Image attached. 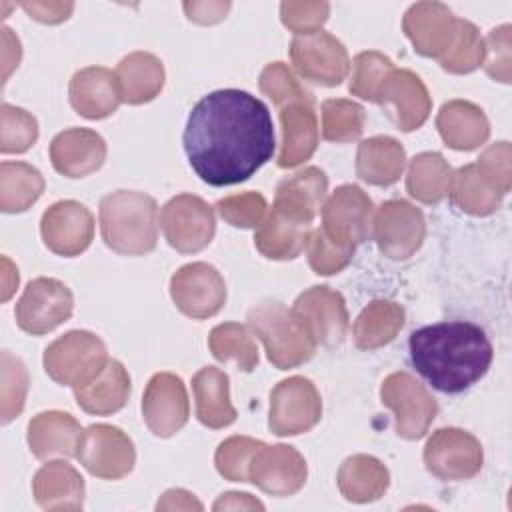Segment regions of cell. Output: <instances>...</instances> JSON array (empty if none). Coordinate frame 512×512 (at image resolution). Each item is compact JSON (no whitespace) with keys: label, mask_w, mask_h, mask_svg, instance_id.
Returning a JSON list of instances; mask_svg holds the SVG:
<instances>
[{"label":"cell","mask_w":512,"mask_h":512,"mask_svg":"<svg viewBox=\"0 0 512 512\" xmlns=\"http://www.w3.org/2000/svg\"><path fill=\"white\" fill-rule=\"evenodd\" d=\"M170 296L182 314L204 320L222 310L226 284L214 266L192 262L178 268L170 278Z\"/></svg>","instance_id":"obj_13"},{"label":"cell","mask_w":512,"mask_h":512,"mask_svg":"<svg viewBox=\"0 0 512 512\" xmlns=\"http://www.w3.org/2000/svg\"><path fill=\"white\" fill-rule=\"evenodd\" d=\"M446 72L466 74L476 70L484 62V40L478 28L468 20L456 22V36L442 60H438Z\"/></svg>","instance_id":"obj_41"},{"label":"cell","mask_w":512,"mask_h":512,"mask_svg":"<svg viewBox=\"0 0 512 512\" xmlns=\"http://www.w3.org/2000/svg\"><path fill=\"white\" fill-rule=\"evenodd\" d=\"M322 416V402L316 386L304 376H292L270 392L268 426L278 436H296L312 430Z\"/></svg>","instance_id":"obj_8"},{"label":"cell","mask_w":512,"mask_h":512,"mask_svg":"<svg viewBox=\"0 0 512 512\" xmlns=\"http://www.w3.org/2000/svg\"><path fill=\"white\" fill-rule=\"evenodd\" d=\"M120 102L116 74L104 66L82 68L70 80V104L84 118H106Z\"/></svg>","instance_id":"obj_25"},{"label":"cell","mask_w":512,"mask_h":512,"mask_svg":"<svg viewBox=\"0 0 512 512\" xmlns=\"http://www.w3.org/2000/svg\"><path fill=\"white\" fill-rule=\"evenodd\" d=\"M424 464L440 480H466L482 468V446L466 430L440 428L426 442Z\"/></svg>","instance_id":"obj_14"},{"label":"cell","mask_w":512,"mask_h":512,"mask_svg":"<svg viewBox=\"0 0 512 512\" xmlns=\"http://www.w3.org/2000/svg\"><path fill=\"white\" fill-rule=\"evenodd\" d=\"M452 204L474 216H488L502 204V194L494 190L480 174L476 164H466L452 174L450 190Z\"/></svg>","instance_id":"obj_36"},{"label":"cell","mask_w":512,"mask_h":512,"mask_svg":"<svg viewBox=\"0 0 512 512\" xmlns=\"http://www.w3.org/2000/svg\"><path fill=\"white\" fill-rule=\"evenodd\" d=\"M40 234L46 248L54 254L78 256L92 242L94 216L76 200H60L42 214Z\"/></svg>","instance_id":"obj_17"},{"label":"cell","mask_w":512,"mask_h":512,"mask_svg":"<svg viewBox=\"0 0 512 512\" xmlns=\"http://www.w3.org/2000/svg\"><path fill=\"white\" fill-rule=\"evenodd\" d=\"M76 458L96 478H124L136 462L132 440L116 426L92 424L82 432Z\"/></svg>","instance_id":"obj_11"},{"label":"cell","mask_w":512,"mask_h":512,"mask_svg":"<svg viewBox=\"0 0 512 512\" xmlns=\"http://www.w3.org/2000/svg\"><path fill=\"white\" fill-rule=\"evenodd\" d=\"M292 312L306 326L316 344L336 346L348 332V312L340 292L328 286H312L302 292Z\"/></svg>","instance_id":"obj_19"},{"label":"cell","mask_w":512,"mask_h":512,"mask_svg":"<svg viewBox=\"0 0 512 512\" xmlns=\"http://www.w3.org/2000/svg\"><path fill=\"white\" fill-rule=\"evenodd\" d=\"M456 22L452 10L440 2H418L404 14L402 28L414 50L422 56L442 60L456 36Z\"/></svg>","instance_id":"obj_21"},{"label":"cell","mask_w":512,"mask_h":512,"mask_svg":"<svg viewBox=\"0 0 512 512\" xmlns=\"http://www.w3.org/2000/svg\"><path fill=\"white\" fill-rule=\"evenodd\" d=\"M50 160L56 172L68 178H84L104 164L106 142L90 128H68L50 142Z\"/></svg>","instance_id":"obj_22"},{"label":"cell","mask_w":512,"mask_h":512,"mask_svg":"<svg viewBox=\"0 0 512 512\" xmlns=\"http://www.w3.org/2000/svg\"><path fill=\"white\" fill-rule=\"evenodd\" d=\"M330 12L328 2H282V24L296 32V36L318 32Z\"/></svg>","instance_id":"obj_49"},{"label":"cell","mask_w":512,"mask_h":512,"mask_svg":"<svg viewBox=\"0 0 512 512\" xmlns=\"http://www.w3.org/2000/svg\"><path fill=\"white\" fill-rule=\"evenodd\" d=\"M372 234L384 256L406 260L424 240V216L406 200H388L378 208L372 220Z\"/></svg>","instance_id":"obj_15"},{"label":"cell","mask_w":512,"mask_h":512,"mask_svg":"<svg viewBox=\"0 0 512 512\" xmlns=\"http://www.w3.org/2000/svg\"><path fill=\"white\" fill-rule=\"evenodd\" d=\"M308 264L316 274H336L348 266L354 256L352 248H342L324 236L320 228L312 230L308 240Z\"/></svg>","instance_id":"obj_48"},{"label":"cell","mask_w":512,"mask_h":512,"mask_svg":"<svg viewBox=\"0 0 512 512\" xmlns=\"http://www.w3.org/2000/svg\"><path fill=\"white\" fill-rule=\"evenodd\" d=\"M280 122L282 150L278 156V166L294 168L308 160L318 146V120L312 96L282 104Z\"/></svg>","instance_id":"obj_24"},{"label":"cell","mask_w":512,"mask_h":512,"mask_svg":"<svg viewBox=\"0 0 512 512\" xmlns=\"http://www.w3.org/2000/svg\"><path fill=\"white\" fill-rule=\"evenodd\" d=\"M260 90L280 108L286 102L310 98V92L296 80L284 62L268 64L260 74Z\"/></svg>","instance_id":"obj_47"},{"label":"cell","mask_w":512,"mask_h":512,"mask_svg":"<svg viewBox=\"0 0 512 512\" xmlns=\"http://www.w3.org/2000/svg\"><path fill=\"white\" fill-rule=\"evenodd\" d=\"M160 226L166 242L182 252L192 254L204 250L216 230L214 210L200 196L178 194L170 198L160 212Z\"/></svg>","instance_id":"obj_7"},{"label":"cell","mask_w":512,"mask_h":512,"mask_svg":"<svg viewBox=\"0 0 512 512\" xmlns=\"http://www.w3.org/2000/svg\"><path fill=\"white\" fill-rule=\"evenodd\" d=\"M374 204L360 186L344 184L322 208V232L342 248H356L372 236Z\"/></svg>","instance_id":"obj_6"},{"label":"cell","mask_w":512,"mask_h":512,"mask_svg":"<svg viewBox=\"0 0 512 512\" xmlns=\"http://www.w3.org/2000/svg\"><path fill=\"white\" fill-rule=\"evenodd\" d=\"M480 174L486 182L498 190L502 196L510 190V144L496 142L484 150V154L476 162Z\"/></svg>","instance_id":"obj_51"},{"label":"cell","mask_w":512,"mask_h":512,"mask_svg":"<svg viewBox=\"0 0 512 512\" xmlns=\"http://www.w3.org/2000/svg\"><path fill=\"white\" fill-rule=\"evenodd\" d=\"M104 244L124 256H142L156 248L158 206L144 192L118 190L100 200Z\"/></svg>","instance_id":"obj_3"},{"label":"cell","mask_w":512,"mask_h":512,"mask_svg":"<svg viewBox=\"0 0 512 512\" xmlns=\"http://www.w3.org/2000/svg\"><path fill=\"white\" fill-rule=\"evenodd\" d=\"M196 398V416L208 428H224L236 420V408L230 402L228 374L214 366H204L192 378Z\"/></svg>","instance_id":"obj_30"},{"label":"cell","mask_w":512,"mask_h":512,"mask_svg":"<svg viewBox=\"0 0 512 512\" xmlns=\"http://www.w3.org/2000/svg\"><path fill=\"white\" fill-rule=\"evenodd\" d=\"M442 140L454 150H474L488 140L490 124L484 112L466 100L446 102L436 118Z\"/></svg>","instance_id":"obj_28"},{"label":"cell","mask_w":512,"mask_h":512,"mask_svg":"<svg viewBox=\"0 0 512 512\" xmlns=\"http://www.w3.org/2000/svg\"><path fill=\"white\" fill-rule=\"evenodd\" d=\"M4 262V280H6V284H4V294H2V300H8L10 298V294L14 292V288L18 286V270H14L12 268V264H10V260L8 258H4L2 260Z\"/></svg>","instance_id":"obj_57"},{"label":"cell","mask_w":512,"mask_h":512,"mask_svg":"<svg viewBox=\"0 0 512 512\" xmlns=\"http://www.w3.org/2000/svg\"><path fill=\"white\" fill-rule=\"evenodd\" d=\"M290 58L302 78L322 86H338L350 72V58L344 44L324 30L294 36Z\"/></svg>","instance_id":"obj_12"},{"label":"cell","mask_w":512,"mask_h":512,"mask_svg":"<svg viewBox=\"0 0 512 512\" xmlns=\"http://www.w3.org/2000/svg\"><path fill=\"white\" fill-rule=\"evenodd\" d=\"M130 396V376L118 360H110L84 386L74 388L78 406L94 416H110L124 408Z\"/></svg>","instance_id":"obj_27"},{"label":"cell","mask_w":512,"mask_h":512,"mask_svg":"<svg viewBox=\"0 0 512 512\" xmlns=\"http://www.w3.org/2000/svg\"><path fill=\"white\" fill-rule=\"evenodd\" d=\"M310 234L312 228L308 224L286 220L270 210L254 232V246L266 258L292 260L308 246Z\"/></svg>","instance_id":"obj_34"},{"label":"cell","mask_w":512,"mask_h":512,"mask_svg":"<svg viewBox=\"0 0 512 512\" xmlns=\"http://www.w3.org/2000/svg\"><path fill=\"white\" fill-rule=\"evenodd\" d=\"M74 308L70 288L56 278H34L16 302L14 316L18 326L34 336L46 334L66 322Z\"/></svg>","instance_id":"obj_9"},{"label":"cell","mask_w":512,"mask_h":512,"mask_svg":"<svg viewBox=\"0 0 512 512\" xmlns=\"http://www.w3.org/2000/svg\"><path fill=\"white\" fill-rule=\"evenodd\" d=\"M36 502L46 510H78L84 500V480L66 462L44 464L32 482Z\"/></svg>","instance_id":"obj_29"},{"label":"cell","mask_w":512,"mask_h":512,"mask_svg":"<svg viewBox=\"0 0 512 512\" xmlns=\"http://www.w3.org/2000/svg\"><path fill=\"white\" fill-rule=\"evenodd\" d=\"M374 102L384 108L388 118L404 132L420 128L432 108L422 80L410 70L392 68L382 80Z\"/></svg>","instance_id":"obj_16"},{"label":"cell","mask_w":512,"mask_h":512,"mask_svg":"<svg viewBox=\"0 0 512 512\" xmlns=\"http://www.w3.org/2000/svg\"><path fill=\"white\" fill-rule=\"evenodd\" d=\"M410 360L432 388L458 394L476 384L492 364V344L472 322H436L410 334Z\"/></svg>","instance_id":"obj_2"},{"label":"cell","mask_w":512,"mask_h":512,"mask_svg":"<svg viewBox=\"0 0 512 512\" xmlns=\"http://www.w3.org/2000/svg\"><path fill=\"white\" fill-rule=\"evenodd\" d=\"M42 174L26 162H2L0 166V208L2 212H24L42 194Z\"/></svg>","instance_id":"obj_37"},{"label":"cell","mask_w":512,"mask_h":512,"mask_svg":"<svg viewBox=\"0 0 512 512\" xmlns=\"http://www.w3.org/2000/svg\"><path fill=\"white\" fill-rule=\"evenodd\" d=\"M390 484L386 466L374 456L356 454L344 460L338 470V488L350 502H372L378 500Z\"/></svg>","instance_id":"obj_33"},{"label":"cell","mask_w":512,"mask_h":512,"mask_svg":"<svg viewBox=\"0 0 512 512\" xmlns=\"http://www.w3.org/2000/svg\"><path fill=\"white\" fill-rule=\"evenodd\" d=\"M182 140L192 170L210 186L248 180L276 148L268 106L236 88L216 90L198 100Z\"/></svg>","instance_id":"obj_1"},{"label":"cell","mask_w":512,"mask_h":512,"mask_svg":"<svg viewBox=\"0 0 512 512\" xmlns=\"http://www.w3.org/2000/svg\"><path fill=\"white\" fill-rule=\"evenodd\" d=\"M2 44H4V78H8V74H10V70L14 68V66H18V62H20V52H16V56L14 58H10V48H20V42H18V38H14V34H12V30L10 28H2Z\"/></svg>","instance_id":"obj_56"},{"label":"cell","mask_w":512,"mask_h":512,"mask_svg":"<svg viewBox=\"0 0 512 512\" xmlns=\"http://www.w3.org/2000/svg\"><path fill=\"white\" fill-rule=\"evenodd\" d=\"M404 326V310L396 302L374 300L370 302L352 326V336L358 348L374 350L392 342Z\"/></svg>","instance_id":"obj_35"},{"label":"cell","mask_w":512,"mask_h":512,"mask_svg":"<svg viewBox=\"0 0 512 512\" xmlns=\"http://www.w3.org/2000/svg\"><path fill=\"white\" fill-rule=\"evenodd\" d=\"M208 346L216 360L230 362L234 360L236 366L244 372H252L258 364V348L252 340V334L246 326L238 322H224L212 328L208 336Z\"/></svg>","instance_id":"obj_39"},{"label":"cell","mask_w":512,"mask_h":512,"mask_svg":"<svg viewBox=\"0 0 512 512\" xmlns=\"http://www.w3.org/2000/svg\"><path fill=\"white\" fill-rule=\"evenodd\" d=\"M80 422L68 412H42L28 424V444L36 458L46 460L50 456L72 458L78 452L82 438Z\"/></svg>","instance_id":"obj_26"},{"label":"cell","mask_w":512,"mask_h":512,"mask_svg":"<svg viewBox=\"0 0 512 512\" xmlns=\"http://www.w3.org/2000/svg\"><path fill=\"white\" fill-rule=\"evenodd\" d=\"M108 362L104 342L86 330H72L44 350L46 374L62 386L88 384Z\"/></svg>","instance_id":"obj_5"},{"label":"cell","mask_w":512,"mask_h":512,"mask_svg":"<svg viewBox=\"0 0 512 512\" xmlns=\"http://www.w3.org/2000/svg\"><path fill=\"white\" fill-rule=\"evenodd\" d=\"M354 72H352V80H350V92L354 96H360L364 100H372L382 84V80L386 78V74L394 68L392 60L380 52H360L354 58Z\"/></svg>","instance_id":"obj_44"},{"label":"cell","mask_w":512,"mask_h":512,"mask_svg":"<svg viewBox=\"0 0 512 512\" xmlns=\"http://www.w3.org/2000/svg\"><path fill=\"white\" fill-rule=\"evenodd\" d=\"M452 182V170L448 162L438 152H422L412 158L408 176H406V190L420 202H438L442 200Z\"/></svg>","instance_id":"obj_38"},{"label":"cell","mask_w":512,"mask_h":512,"mask_svg":"<svg viewBox=\"0 0 512 512\" xmlns=\"http://www.w3.org/2000/svg\"><path fill=\"white\" fill-rule=\"evenodd\" d=\"M380 396L396 414V434L406 440L422 438L438 412L436 400L408 372L390 374L382 382Z\"/></svg>","instance_id":"obj_10"},{"label":"cell","mask_w":512,"mask_h":512,"mask_svg":"<svg viewBox=\"0 0 512 512\" xmlns=\"http://www.w3.org/2000/svg\"><path fill=\"white\" fill-rule=\"evenodd\" d=\"M28 388V374L20 358L8 350L2 352V422H10L24 408Z\"/></svg>","instance_id":"obj_45"},{"label":"cell","mask_w":512,"mask_h":512,"mask_svg":"<svg viewBox=\"0 0 512 512\" xmlns=\"http://www.w3.org/2000/svg\"><path fill=\"white\" fill-rule=\"evenodd\" d=\"M364 108L352 100H326L322 104V136L328 142H352L362 134Z\"/></svg>","instance_id":"obj_40"},{"label":"cell","mask_w":512,"mask_h":512,"mask_svg":"<svg viewBox=\"0 0 512 512\" xmlns=\"http://www.w3.org/2000/svg\"><path fill=\"white\" fill-rule=\"evenodd\" d=\"M264 442L248 436L226 438L216 450L218 472L232 482H248V466Z\"/></svg>","instance_id":"obj_42"},{"label":"cell","mask_w":512,"mask_h":512,"mask_svg":"<svg viewBox=\"0 0 512 512\" xmlns=\"http://www.w3.org/2000/svg\"><path fill=\"white\" fill-rule=\"evenodd\" d=\"M2 118V138H0V150L4 154L12 152H26L38 138V124L32 114H28L22 108L2 104L0 108Z\"/></svg>","instance_id":"obj_43"},{"label":"cell","mask_w":512,"mask_h":512,"mask_svg":"<svg viewBox=\"0 0 512 512\" xmlns=\"http://www.w3.org/2000/svg\"><path fill=\"white\" fill-rule=\"evenodd\" d=\"M406 152L402 144L390 136H374L358 146L356 174L374 186L394 184L404 170Z\"/></svg>","instance_id":"obj_32"},{"label":"cell","mask_w":512,"mask_h":512,"mask_svg":"<svg viewBox=\"0 0 512 512\" xmlns=\"http://www.w3.org/2000/svg\"><path fill=\"white\" fill-rule=\"evenodd\" d=\"M252 332L262 340L268 360L278 370H290L314 356L316 342L298 320L292 308L282 302L266 300L248 312Z\"/></svg>","instance_id":"obj_4"},{"label":"cell","mask_w":512,"mask_h":512,"mask_svg":"<svg viewBox=\"0 0 512 512\" xmlns=\"http://www.w3.org/2000/svg\"><path fill=\"white\" fill-rule=\"evenodd\" d=\"M188 414L190 406L184 382L172 372L154 374L142 398V416L150 432L168 438L188 422Z\"/></svg>","instance_id":"obj_18"},{"label":"cell","mask_w":512,"mask_h":512,"mask_svg":"<svg viewBox=\"0 0 512 512\" xmlns=\"http://www.w3.org/2000/svg\"><path fill=\"white\" fill-rule=\"evenodd\" d=\"M114 74L120 88V100L126 104L150 102L164 86V66L150 52H132L124 56Z\"/></svg>","instance_id":"obj_31"},{"label":"cell","mask_w":512,"mask_h":512,"mask_svg":"<svg viewBox=\"0 0 512 512\" xmlns=\"http://www.w3.org/2000/svg\"><path fill=\"white\" fill-rule=\"evenodd\" d=\"M216 208L220 216L236 228H258L266 218V200L258 192H244L222 198Z\"/></svg>","instance_id":"obj_46"},{"label":"cell","mask_w":512,"mask_h":512,"mask_svg":"<svg viewBox=\"0 0 512 512\" xmlns=\"http://www.w3.org/2000/svg\"><path fill=\"white\" fill-rule=\"evenodd\" d=\"M214 510H238V508H244V510H264V504L260 502V500H256V498H252L250 494H246V492H226V494H222L216 502H214V506H212Z\"/></svg>","instance_id":"obj_54"},{"label":"cell","mask_w":512,"mask_h":512,"mask_svg":"<svg viewBox=\"0 0 512 512\" xmlns=\"http://www.w3.org/2000/svg\"><path fill=\"white\" fill-rule=\"evenodd\" d=\"M326 190V174L316 166L304 168L302 172L280 182L272 210L286 220L310 226L324 202Z\"/></svg>","instance_id":"obj_23"},{"label":"cell","mask_w":512,"mask_h":512,"mask_svg":"<svg viewBox=\"0 0 512 512\" xmlns=\"http://www.w3.org/2000/svg\"><path fill=\"white\" fill-rule=\"evenodd\" d=\"M22 10L38 22L58 24L72 14L74 4L72 2H24Z\"/></svg>","instance_id":"obj_52"},{"label":"cell","mask_w":512,"mask_h":512,"mask_svg":"<svg viewBox=\"0 0 512 512\" xmlns=\"http://www.w3.org/2000/svg\"><path fill=\"white\" fill-rule=\"evenodd\" d=\"M248 482L272 496L294 494L306 482V460L292 446L264 444L248 466Z\"/></svg>","instance_id":"obj_20"},{"label":"cell","mask_w":512,"mask_h":512,"mask_svg":"<svg viewBox=\"0 0 512 512\" xmlns=\"http://www.w3.org/2000/svg\"><path fill=\"white\" fill-rule=\"evenodd\" d=\"M158 510H174V508H184V510H202V504L194 498V494L186 492V490H168L164 492L162 500H158L156 504Z\"/></svg>","instance_id":"obj_55"},{"label":"cell","mask_w":512,"mask_h":512,"mask_svg":"<svg viewBox=\"0 0 512 512\" xmlns=\"http://www.w3.org/2000/svg\"><path fill=\"white\" fill-rule=\"evenodd\" d=\"M184 12L198 24H214L226 16L230 2H184Z\"/></svg>","instance_id":"obj_53"},{"label":"cell","mask_w":512,"mask_h":512,"mask_svg":"<svg viewBox=\"0 0 512 512\" xmlns=\"http://www.w3.org/2000/svg\"><path fill=\"white\" fill-rule=\"evenodd\" d=\"M486 74L504 84L510 82V26L494 28L484 40Z\"/></svg>","instance_id":"obj_50"}]
</instances>
